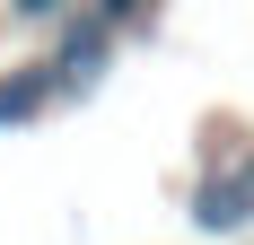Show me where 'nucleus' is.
I'll list each match as a JSON object with an SVG mask.
<instances>
[{
  "mask_svg": "<svg viewBox=\"0 0 254 245\" xmlns=\"http://www.w3.org/2000/svg\"><path fill=\"white\" fill-rule=\"evenodd\" d=\"M53 97H62V88H53V70H44V61L9 70V79H0V131H9V122H35Z\"/></svg>",
  "mask_w": 254,
  "mask_h": 245,
  "instance_id": "obj_2",
  "label": "nucleus"
},
{
  "mask_svg": "<svg viewBox=\"0 0 254 245\" xmlns=\"http://www.w3.org/2000/svg\"><path fill=\"white\" fill-rule=\"evenodd\" d=\"M105 44H114V26H105V18H79L70 35H62V61H44L53 88H88V79L105 70Z\"/></svg>",
  "mask_w": 254,
  "mask_h": 245,
  "instance_id": "obj_1",
  "label": "nucleus"
},
{
  "mask_svg": "<svg viewBox=\"0 0 254 245\" xmlns=\"http://www.w3.org/2000/svg\"><path fill=\"white\" fill-rule=\"evenodd\" d=\"M18 18H53V9H70V0H9Z\"/></svg>",
  "mask_w": 254,
  "mask_h": 245,
  "instance_id": "obj_5",
  "label": "nucleus"
},
{
  "mask_svg": "<svg viewBox=\"0 0 254 245\" xmlns=\"http://www.w3.org/2000/svg\"><path fill=\"white\" fill-rule=\"evenodd\" d=\"M237 193H246V210H254V158H246V175H237Z\"/></svg>",
  "mask_w": 254,
  "mask_h": 245,
  "instance_id": "obj_6",
  "label": "nucleus"
},
{
  "mask_svg": "<svg viewBox=\"0 0 254 245\" xmlns=\"http://www.w3.org/2000/svg\"><path fill=\"white\" fill-rule=\"evenodd\" d=\"M193 219H202L210 237H228V228H246V219H254L246 193H237V175H219V184H202V193H193Z\"/></svg>",
  "mask_w": 254,
  "mask_h": 245,
  "instance_id": "obj_3",
  "label": "nucleus"
},
{
  "mask_svg": "<svg viewBox=\"0 0 254 245\" xmlns=\"http://www.w3.org/2000/svg\"><path fill=\"white\" fill-rule=\"evenodd\" d=\"M140 9H149V0H97V18H105V26H131Z\"/></svg>",
  "mask_w": 254,
  "mask_h": 245,
  "instance_id": "obj_4",
  "label": "nucleus"
}]
</instances>
